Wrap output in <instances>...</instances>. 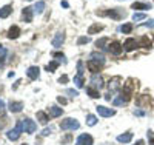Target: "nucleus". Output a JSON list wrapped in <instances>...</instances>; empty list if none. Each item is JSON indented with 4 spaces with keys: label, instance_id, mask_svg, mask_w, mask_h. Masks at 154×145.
<instances>
[{
    "label": "nucleus",
    "instance_id": "a19ab883",
    "mask_svg": "<svg viewBox=\"0 0 154 145\" xmlns=\"http://www.w3.org/2000/svg\"><path fill=\"white\" fill-rule=\"evenodd\" d=\"M77 71H79L77 74H83V63H82V62L77 63Z\"/></svg>",
    "mask_w": 154,
    "mask_h": 145
},
{
    "label": "nucleus",
    "instance_id": "c03bdc74",
    "mask_svg": "<svg viewBox=\"0 0 154 145\" xmlns=\"http://www.w3.org/2000/svg\"><path fill=\"white\" fill-rule=\"evenodd\" d=\"M57 100H59L62 105H65V103H66V99H65V97H62V96H59V97H57Z\"/></svg>",
    "mask_w": 154,
    "mask_h": 145
},
{
    "label": "nucleus",
    "instance_id": "423d86ee",
    "mask_svg": "<svg viewBox=\"0 0 154 145\" xmlns=\"http://www.w3.org/2000/svg\"><path fill=\"white\" fill-rule=\"evenodd\" d=\"M96 111H97L100 116H103V117H111V116L116 114V110L106 108V107H103V105H99V107H96Z\"/></svg>",
    "mask_w": 154,
    "mask_h": 145
},
{
    "label": "nucleus",
    "instance_id": "3c124183",
    "mask_svg": "<svg viewBox=\"0 0 154 145\" xmlns=\"http://www.w3.org/2000/svg\"><path fill=\"white\" fill-rule=\"evenodd\" d=\"M23 145H28V143H23Z\"/></svg>",
    "mask_w": 154,
    "mask_h": 145
},
{
    "label": "nucleus",
    "instance_id": "7c9ffc66",
    "mask_svg": "<svg viewBox=\"0 0 154 145\" xmlns=\"http://www.w3.org/2000/svg\"><path fill=\"white\" fill-rule=\"evenodd\" d=\"M57 68H59V62H56V60L49 62V63L46 65V71H51V73H54Z\"/></svg>",
    "mask_w": 154,
    "mask_h": 145
},
{
    "label": "nucleus",
    "instance_id": "9b49d317",
    "mask_svg": "<svg viewBox=\"0 0 154 145\" xmlns=\"http://www.w3.org/2000/svg\"><path fill=\"white\" fill-rule=\"evenodd\" d=\"M123 46H125V51H133V49H136L137 46H139V42L136 40V39H126L125 40V43H123Z\"/></svg>",
    "mask_w": 154,
    "mask_h": 145
},
{
    "label": "nucleus",
    "instance_id": "1a4fd4ad",
    "mask_svg": "<svg viewBox=\"0 0 154 145\" xmlns=\"http://www.w3.org/2000/svg\"><path fill=\"white\" fill-rule=\"evenodd\" d=\"M93 137L89 134H80L75 140V145H93Z\"/></svg>",
    "mask_w": 154,
    "mask_h": 145
},
{
    "label": "nucleus",
    "instance_id": "f3484780",
    "mask_svg": "<svg viewBox=\"0 0 154 145\" xmlns=\"http://www.w3.org/2000/svg\"><path fill=\"white\" fill-rule=\"evenodd\" d=\"M152 8V5L151 3H142V2H134L133 5H131V9H151Z\"/></svg>",
    "mask_w": 154,
    "mask_h": 145
},
{
    "label": "nucleus",
    "instance_id": "dca6fc26",
    "mask_svg": "<svg viewBox=\"0 0 154 145\" xmlns=\"http://www.w3.org/2000/svg\"><path fill=\"white\" fill-rule=\"evenodd\" d=\"M23 108V103L22 102H9V111L11 113H20Z\"/></svg>",
    "mask_w": 154,
    "mask_h": 145
},
{
    "label": "nucleus",
    "instance_id": "5701e85b",
    "mask_svg": "<svg viewBox=\"0 0 154 145\" xmlns=\"http://www.w3.org/2000/svg\"><path fill=\"white\" fill-rule=\"evenodd\" d=\"M103 30V25H99V23H94L88 28V34H96V33H100Z\"/></svg>",
    "mask_w": 154,
    "mask_h": 145
},
{
    "label": "nucleus",
    "instance_id": "a878e982",
    "mask_svg": "<svg viewBox=\"0 0 154 145\" xmlns=\"http://www.w3.org/2000/svg\"><path fill=\"white\" fill-rule=\"evenodd\" d=\"M109 42V39L108 37H102V39H99V40L96 42V46H99V48H102V49H106V43Z\"/></svg>",
    "mask_w": 154,
    "mask_h": 145
},
{
    "label": "nucleus",
    "instance_id": "39448f33",
    "mask_svg": "<svg viewBox=\"0 0 154 145\" xmlns=\"http://www.w3.org/2000/svg\"><path fill=\"white\" fill-rule=\"evenodd\" d=\"M22 122H23V130H25V133L32 134L34 131H35L37 125H35V122H34V121H31V119H29V117H26V119H22Z\"/></svg>",
    "mask_w": 154,
    "mask_h": 145
},
{
    "label": "nucleus",
    "instance_id": "f257e3e1",
    "mask_svg": "<svg viewBox=\"0 0 154 145\" xmlns=\"http://www.w3.org/2000/svg\"><path fill=\"white\" fill-rule=\"evenodd\" d=\"M97 16H108L114 20H122L123 17H126V11L120 9V8H112V9H106V11H97Z\"/></svg>",
    "mask_w": 154,
    "mask_h": 145
},
{
    "label": "nucleus",
    "instance_id": "8fccbe9b",
    "mask_svg": "<svg viewBox=\"0 0 154 145\" xmlns=\"http://www.w3.org/2000/svg\"><path fill=\"white\" fill-rule=\"evenodd\" d=\"M3 63V59H0V65H2Z\"/></svg>",
    "mask_w": 154,
    "mask_h": 145
},
{
    "label": "nucleus",
    "instance_id": "7ed1b4c3",
    "mask_svg": "<svg viewBox=\"0 0 154 145\" xmlns=\"http://www.w3.org/2000/svg\"><path fill=\"white\" fill-rule=\"evenodd\" d=\"M80 127V124L77 122L75 119H72V117H66V119H63L62 121V124H60V128L62 130H65V131H68V130H77Z\"/></svg>",
    "mask_w": 154,
    "mask_h": 145
},
{
    "label": "nucleus",
    "instance_id": "6e6552de",
    "mask_svg": "<svg viewBox=\"0 0 154 145\" xmlns=\"http://www.w3.org/2000/svg\"><path fill=\"white\" fill-rule=\"evenodd\" d=\"M89 84H91L93 88L100 90V88H103V79H102L99 74H93V77H91V80H89Z\"/></svg>",
    "mask_w": 154,
    "mask_h": 145
},
{
    "label": "nucleus",
    "instance_id": "a211bd4d",
    "mask_svg": "<svg viewBox=\"0 0 154 145\" xmlns=\"http://www.w3.org/2000/svg\"><path fill=\"white\" fill-rule=\"evenodd\" d=\"M20 36V28L17 25H14V26H11L9 28V31H8V37L9 39H17Z\"/></svg>",
    "mask_w": 154,
    "mask_h": 145
},
{
    "label": "nucleus",
    "instance_id": "9d476101",
    "mask_svg": "<svg viewBox=\"0 0 154 145\" xmlns=\"http://www.w3.org/2000/svg\"><path fill=\"white\" fill-rule=\"evenodd\" d=\"M102 67H103V65L99 63V62H96V60H93V59H89V60H88V70L91 71L93 74H97V73L100 71Z\"/></svg>",
    "mask_w": 154,
    "mask_h": 145
},
{
    "label": "nucleus",
    "instance_id": "4468645a",
    "mask_svg": "<svg viewBox=\"0 0 154 145\" xmlns=\"http://www.w3.org/2000/svg\"><path fill=\"white\" fill-rule=\"evenodd\" d=\"M63 42H65V34H63V33H57L54 36V39H53V46L59 48V46H62Z\"/></svg>",
    "mask_w": 154,
    "mask_h": 145
},
{
    "label": "nucleus",
    "instance_id": "20e7f679",
    "mask_svg": "<svg viewBox=\"0 0 154 145\" xmlns=\"http://www.w3.org/2000/svg\"><path fill=\"white\" fill-rule=\"evenodd\" d=\"M131 96H133V85H131V80H128V84H125L123 88H122V91H120V97L126 103L128 100L131 99Z\"/></svg>",
    "mask_w": 154,
    "mask_h": 145
},
{
    "label": "nucleus",
    "instance_id": "c9c22d12",
    "mask_svg": "<svg viewBox=\"0 0 154 145\" xmlns=\"http://www.w3.org/2000/svg\"><path fill=\"white\" fill-rule=\"evenodd\" d=\"M53 56H54V57H57V59H60V60H62L63 63H65V62H66V59H65V56H63V54H62V52H54V54H53Z\"/></svg>",
    "mask_w": 154,
    "mask_h": 145
},
{
    "label": "nucleus",
    "instance_id": "49530a36",
    "mask_svg": "<svg viewBox=\"0 0 154 145\" xmlns=\"http://www.w3.org/2000/svg\"><path fill=\"white\" fill-rule=\"evenodd\" d=\"M2 108H5V102L0 99V110H2Z\"/></svg>",
    "mask_w": 154,
    "mask_h": 145
},
{
    "label": "nucleus",
    "instance_id": "37998d69",
    "mask_svg": "<svg viewBox=\"0 0 154 145\" xmlns=\"http://www.w3.org/2000/svg\"><path fill=\"white\" fill-rule=\"evenodd\" d=\"M6 52H8V51H6L5 48H2V45H0V59H3V57L6 56Z\"/></svg>",
    "mask_w": 154,
    "mask_h": 145
},
{
    "label": "nucleus",
    "instance_id": "c85d7f7f",
    "mask_svg": "<svg viewBox=\"0 0 154 145\" xmlns=\"http://www.w3.org/2000/svg\"><path fill=\"white\" fill-rule=\"evenodd\" d=\"M74 84H75V87L77 88H82L83 87V74H77L75 77H74Z\"/></svg>",
    "mask_w": 154,
    "mask_h": 145
},
{
    "label": "nucleus",
    "instance_id": "aec40b11",
    "mask_svg": "<svg viewBox=\"0 0 154 145\" xmlns=\"http://www.w3.org/2000/svg\"><path fill=\"white\" fill-rule=\"evenodd\" d=\"M12 12V8L9 6V5H5V6H2L0 8V19H6L9 14Z\"/></svg>",
    "mask_w": 154,
    "mask_h": 145
},
{
    "label": "nucleus",
    "instance_id": "0eeeda50",
    "mask_svg": "<svg viewBox=\"0 0 154 145\" xmlns=\"http://www.w3.org/2000/svg\"><path fill=\"white\" fill-rule=\"evenodd\" d=\"M109 51H111V54H114V56H120L122 51H123V46H122L120 42L114 40V42H111V45H109Z\"/></svg>",
    "mask_w": 154,
    "mask_h": 145
},
{
    "label": "nucleus",
    "instance_id": "2f4dec72",
    "mask_svg": "<svg viewBox=\"0 0 154 145\" xmlns=\"http://www.w3.org/2000/svg\"><path fill=\"white\" fill-rule=\"evenodd\" d=\"M86 124H88L89 127H94V125L97 124V117H96L94 114H88V117H86Z\"/></svg>",
    "mask_w": 154,
    "mask_h": 145
},
{
    "label": "nucleus",
    "instance_id": "c756f323",
    "mask_svg": "<svg viewBox=\"0 0 154 145\" xmlns=\"http://www.w3.org/2000/svg\"><path fill=\"white\" fill-rule=\"evenodd\" d=\"M43 9H45V2H42V0H40V2H37V3L34 5V11L37 12V14H42Z\"/></svg>",
    "mask_w": 154,
    "mask_h": 145
},
{
    "label": "nucleus",
    "instance_id": "79ce46f5",
    "mask_svg": "<svg viewBox=\"0 0 154 145\" xmlns=\"http://www.w3.org/2000/svg\"><path fill=\"white\" fill-rule=\"evenodd\" d=\"M51 133H53V128H51V127H49V128H45V130L42 131L43 136H48V134H51Z\"/></svg>",
    "mask_w": 154,
    "mask_h": 145
},
{
    "label": "nucleus",
    "instance_id": "72a5a7b5",
    "mask_svg": "<svg viewBox=\"0 0 154 145\" xmlns=\"http://www.w3.org/2000/svg\"><path fill=\"white\" fill-rule=\"evenodd\" d=\"M89 42H91V39H89V37H79L77 45H85V43H89Z\"/></svg>",
    "mask_w": 154,
    "mask_h": 145
},
{
    "label": "nucleus",
    "instance_id": "bb28decb",
    "mask_svg": "<svg viewBox=\"0 0 154 145\" xmlns=\"http://www.w3.org/2000/svg\"><path fill=\"white\" fill-rule=\"evenodd\" d=\"M119 31L123 33V34H130L133 31V25L131 23H125V25H122L120 28H119Z\"/></svg>",
    "mask_w": 154,
    "mask_h": 145
},
{
    "label": "nucleus",
    "instance_id": "de8ad7c7",
    "mask_svg": "<svg viewBox=\"0 0 154 145\" xmlns=\"http://www.w3.org/2000/svg\"><path fill=\"white\" fill-rule=\"evenodd\" d=\"M136 114H137V116H143L145 113H143V111H140V110H137V111H136Z\"/></svg>",
    "mask_w": 154,
    "mask_h": 145
},
{
    "label": "nucleus",
    "instance_id": "603ef678",
    "mask_svg": "<svg viewBox=\"0 0 154 145\" xmlns=\"http://www.w3.org/2000/svg\"><path fill=\"white\" fill-rule=\"evenodd\" d=\"M119 2H122V0H119Z\"/></svg>",
    "mask_w": 154,
    "mask_h": 145
},
{
    "label": "nucleus",
    "instance_id": "4be33fe9",
    "mask_svg": "<svg viewBox=\"0 0 154 145\" xmlns=\"http://www.w3.org/2000/svg\"><path fill=\"white\" fill-rule=\"evenodd\" d=\"M62 113H63V108L56 107V105L49 108V116H51V117H59V116H62Z\"/></svg>",
    "mask_w": 154,
    "mask_h": 145
},
{
    "label": "nucleus",
    "instance_id": "412c9836",
    "mask_svg": "<svg viewBox=\"0 0 154 145\" xmlns=\"http://www.w3.org/2000/svg\"><path fill=\"white\" fill-rule=\"evenodd\" d=\"M89 59H93L102 65H105V56L103 54H100V52H91V56H89Z\"/></svg>",
    "mask_w": 154,
    "mask_h": 145
},
{
    "label": "nucleus",
    "instance_id": "f03ea898",
    "mask_svg": "<svg viewBox=\"0 0 154 145\" xmlns=\"http://www.w3.org/2000/svg\"><path fill=\"white\" fill-rule=\"evenodd\" d=\"M22 133H23V122H22V121H17L16 127L6 133V137H8L9 140H17Z\"/></svg>",
    "mask_w": 154,
    "mask_h": 145
},
{
    "label": "nucleus",
    "instance_id": "4c0bfd02",
    "mask_svg": "<svg viewBox=\"0 0 154 145\" xmlns=\"http://www.w3.org/2000/svg\"><path fill=\"white\" fill-rule=\"evenodd\" d=\"M125 103V100L122 99V97H117V99H114V105L116 107H119V105H123Z\"/></svg>",
    "mask_w": 154,
    "mask_h": 145
},
{
    "label": "nucleus",
    "instance_id": "ea45409f",
    "mask_svg": "<svg viewBox=\"0 0 154 145\" xmlns=\"http://www.w3.org/2000/svg\"><path fill=\"white\" fill-rule=\"evenodd\" d=\"M66 93H68L69 96H72V97H77V96H79V91H75V90H68Z\"/></svg>",
    "mask_w": 154,
    "mask_h": 145
},
{
    "label": "nucleus",
    "instance_id": "e433bc0d",
    "mask_svg": "<svg viewBox=\"0 0 154 145\" xmlns=\"http://www.w3.org/2000/svg\"><path fill=\"white\" fill-rule=\"evenodd\" d=\"M148 140H149V145H154V133L152 131H148Z\"/></svg>",
    "mask_w": 154,
    "mask_h": 145
},
{
    "label": "nucleus",
    "instance_id": "ddd939ff",
    "mask_svg": "<svg viewBox=\"0 0 154 145\" xmlns=\"http://www.w3.org/2000/svg\"><path fill=\"white\" fill-rule=\"evenodd\" d=\"M22 19H23V22H26V23L32 22V8H29V6L23 8V11H22Z\"/></svg>",
    "mask_w": 154,
    "mask_h": 145
},
{
    "label": "nucleus",
    "instance_id": "2eb2a0df",
    "mask_svg": "<svg viewBox=\"0 0 154 145\" xmlns=\"http://www.w3.org/2000/svg\"><path fill=\"white\" fill-rule=\"evenodd\" d=\"M119 82H122V79H120L119 76L112 77L111 80H109V85H108V88H109V91H111V93H112V91H116V90L119 88V85H120Z\"/></svg>",
    "mask_w": 154,
    "mask_h": 145
},
{
    "label": "nucleus",
    "instance_id": "6ab92c4d",
    "mask_svg": "<svg viewBox=\"0 0 154 145\" xmlns=\"http://www.w3.org/2000/svg\"><path fill=\"white\" fill-rule=\"evenodd\" d=\"M131 139H133V133H125V134L117 136V142L120 143H128V142H131Z\"/></svg>",
    "mask_w": 154,
    "mask_h": 145
},
{
    "label": "nucleus",
    "instance_id": "f8f14e48",
    "mask_svg": "<svg viewBox=\"0 0 154 145\" xmlns=\"http://www.w3.org/2000/svg\"><path fill=\"white\" fill-rule=\"evenodd\" d=\"M26 76L29 79H32V80H35V79H38V76H40V68L38 67H29L26 70Z\"/></svg>",
    "mask_w": 154,
    "mask_h": 145
},
{
    "label": "nucleus",
    "instance_id": "a18cd8bd",
    "mask_svg": "<svg viewBox=\"0 0 154 145\" xmlns=\"http://www.w3.org/2000/svg\"><path fill=\"white\" fill-rule=\"evenodd\" d=\"M62 6H63V8H68V6H69V3L66 2V0H63V2H62Z\"/></svg>",
    "mask_w": 154,
    "mask_h": 145
},
{
    "label": "nucleus",
    "instance_id": "473e14b6",
    "mask_svg": "<svg viewBox=\"0 0 154 145\" xmlns=\"http://www.w3.org/2000/svg\"><path fill=\"white\" fill-rule=\"evenodd\" d=\"M145 19H146V14H143V12H134V14H133V20L134 22L145 20Z\"/></svg>",
    "mask_w": 154,
    "mask_h": 145
},
{
    "label": "nucleus",
    "instance_id": "09e8293b",
    "mask_svg": "<svg viewBox=\"0 0 154 145\" xmlns=\"http://www.w3.org/2000/svg\"><path fill=\"white\" fill-rule=\"evenodd\" d=\"M134 145H145V143H143V140H137Z\"/></svg>",
    "mask_w": 154,
    "mask_h": 145
},
{
    "label": "nucleus",
    "instance_id": "393cba45",
    "mask_svg": "<svg viewBox=\"0 0 154 145\" xmlns=\"http://www.w3.org/2000/svg\"><path fill=\"white\" fill-rule=\"evenodd\" d=\"M139 46H143V48H151V40L143 36V37H140V40H139Z\"/></svg>",
    "mask_w": 154,
    "mask_h": 145
},
{
    "label": "nucleus",
    "instance_id": "58836bf2",
    "mask_svg": "<svg viewBox=\"0 0 154 145\" xmlns=\"http://www.w3.org/2000/svg\"><path fill=\"white\" fill-rule=\"evenodd\" d=\"M68 80H69V79H68V76H66V74H63V76L59 79V84H66Z\"/></svg>",
    "mask_w": 154,
    "mask_h": 145
},
{
    "label": "nucleus",
    "instance_id": "f704fd0d",
    "mask_svg": "<svg viewBox=\"0 0 154 145\" xmlns=\"http://www.w3.org/2000/svg\"><path fill=\"white\" fill-rule=\"evenodd\" d=\"M142 26H145V28H154V19L152 20H148L145 23H142Z\"/></svg>",
    "mask_w": 154,
    "mask_h": 145
},
{
    "label": "nucleus",
    "instance_id": "b1692460",
    "mask_svg": "<svg viewBox=\"0 0 154 145\" xmlns=\"http://www.w3.org/2000/svg\"><path fill=\"white\" fill-rule=\"evenodd\" d=\"M37 121L40 122V124H48V121H49V117H48V114L46 113H43V111H37Z\"/></svg>",
    "mask_w": 154,
    "mask_h": 145
},
{
    "label": "nucleus",
    "instance_id": "cd10ccee",
    "mask_svg": "<svg viewBox=\"0 0 154 145\" xmlns=\"http://www.w3.org/2000/svg\"><path fill=\"white\" fill-rule=\"evenodd\" d=\"M86 93L91 96L93 99H97V97H100V94H99V90H96V88H93V87H88L86 88Z\"/></svg>",
    "mask_w": 154,
    "mask_h": 145
}]
</instances>
